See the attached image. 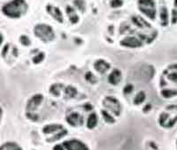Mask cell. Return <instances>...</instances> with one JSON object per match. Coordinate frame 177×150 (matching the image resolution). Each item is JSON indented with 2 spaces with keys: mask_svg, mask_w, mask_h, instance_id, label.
<instances>
[{
  "mask_svg": "<svg viewBox=\"0 0 177 150\" xmlns=\"http://www.w3.org/2000/svg\"><path fill=\"white\" fill-rule=\"evenodd\" d=\"M24 6L23 1L21 0H15L13 3L7 5L4 8L5 13L7 15H10L12 17H18L20 16L21 13V8Z\"/></svg>",
  "mask_w": 177,
  "mask_h": 150,
  "instance_id": "1",
  "label": "cell"
},
{
  "mask_svg": "<svg viewBox=\"0 0 177 150\" xmlns=\"http://www.w3.org/2000/svg\"><path fill=\"white\" fill-rule=\"evenodd\" d=\"M1 42H2V36L0 35V43H1Z\"/></svg>",
  "mask_w": 177,
  "mask_h": 150,
  "instance_id": "2",
  "label": "cell"
}]
</instances>
